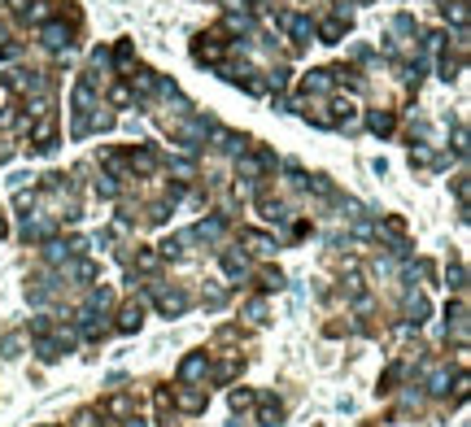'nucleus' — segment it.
Instances as JSON below:
<instances>
[{
    "label": "nucleus",
    "mask_w": 471,
    "mask_h": 427,
    "mask_svg": "<svg viewBox=\"0 0 471 427\" xmlns=\"http://www.w3.org/2000/svg\"><path fill=\"white\" fill-rule=\"evenodd\" d=\"M70 275H74V279H96V266H92V262H74Z\"/></svg>",
    "instance_id": "nucleus-28"
},
{
    "label": "nucleus",
    "mask_w": 471,
    "mask_h": 427,
    "mask_svg": "<svg viewBox=\"0 0 471 427\" xmlns=\"http://www.w3.org/2000/svg\"><path fill=\"white\" fill-rule=\"evenodd\" d=\"M214 140H219L223 153H245V140H240V136H231V131H214Z\"/></svg>",
    "instance_id": "nucleus-16"
},
{
    "label": "nucleus",
    "mask_w": 471,
    "mask_h": 427,
    "mask_svg": "<svg viewBox=\"0 0 471 427\" xmlns=\"http://www.w3.org/2000/svg\"><path fill=\"white\" fill-rule=\"evenodd\" d=\"M223 270H227V275H245V270H249V258L236 253V248H227V253H223Z\"/></svg>",
    "instance_id": "nucleus-13"
},
{
    "label": "nucleus",
    "mask_w": 471,
    "mask_h": 427,
    "mask_svg": "<svg viewBox=\"0 0 471 427\" xmlns=\"http://www.w3.org/2000/svg\"><path fill=\"white\" fill-rule=\"evenodd\" d=\"M392 35H414V18H392Z\"/></svg>",
    "instance_id": "nucleus-26"
},
{
    "label": "nucleus",
    "mask_w": 471,
    "mask_h": 427,
    "mask_svg": "<svg viewBox=\"0 0 471 427\" xmlns=\"http://www.w3.org/2000/svg\"><path fill=\"white\" fill-rule=\"evenodd\" d=\"M110 100H114V105H127V100H131V88H114Z\"/></svg>",
    "instance_id": "nucleus-37"
},
{
    "label": "nucleus",
    "mask_w": 471,
    "mask_h": 427,
    "mask_svg": "<svg viewBox=\"0 0 471 427\" xmlns=\"http://www.w3.org/2000/svg\"><path fill=\"white\" fill-rule=\"evenodd\" d=\"M397 380H402V366H388L384 380H380V392H392V384H397Z\"/></svg>",
    "instance_id": "nucleus-29"
},
{
    "label": "nucleus",
    "mask_w": 471,
    "mask_h": 427,
    "mask_svg": "<svg viewBox=\"0 0 471 427\" xmlns=\"http://www.w3.org/2000/svg\"><path fill=\"white\" fill-rule=\"evenodd\" d=\"M223 5H227L231 13H245V0H223Z\"/></svg>",
    "instance_id": "nucleus-42"
},
{
    "label": "nucleus",
    "mask_w": 471,
    "mask_h": 427,
    "mask_svg": "<svg viewBox=\"0 0 471 427\" xmlns=\"http://www.w3.org/2000/svg\"><path fill=\"white\" fill-rule=\"evenodd\" d=\"M74 427H96V414H92V410H83V414L74 419Z\"/></svg>",
    "instance_id": "nucleus-40"
},
{
    "label": "nucleus",
    "mask_w": 471,
    "mask_h": 427,
    "mask_svg": "<svg viewBox=\"0 0 471 427\" xmlns=\"http://www.w3.org/2000/svg\"><path fill=\"white\" fill-rule=\"evenodd\" d=\"M157 296V310H162V314H183V310H188V292H179V288H157L153 292Z\"/></svg>",
    "instance_id": "nucleus-4"
},
{
    "label": "nucleus",
    "mask_w": 471,
    "mask_h": 427,
    "mask_svg": "<svg viewBox=\"0 0 471 427\" xmlns=\"http://www.w3.org/2000/svg\"><path fill=\"white\" fill-rule=\"evenodd\" d=\"M114 57H118V66L127 70V66H131V44H118V53H114Z\"/></svg>",
    "instance_id": "nucleus-36"
},
{
    "label": "nucleus",
    "mask_w": 471,
    "mask_h": 427,
    "mask_svg": "<svg viewBox=\"0 0 471 427\" xmlns=\"http://www.w3.org/2000/svg\"><path fill=\"white\" fill-rule=\"evenodd\" d=\"M253 323H267V301H249V310H245Z\"/></svg>",
    "instance_id": "nucleus-30"
},
{
    "label": "nucleus",
    "mask_w": 471,
    "mask_h": 427,
    "mask_svg": "<svg viewBox=\"0 0 471 427\" xmlns=\"http://www.w3.org/2000/svg\"><path fill=\"white\" fill-rule=\"evenodd\" d=\"M223 40L219 35H197V44H192V57L197 61H209V66H223Z\"/></svg>",
    "instance_id": "nucleus-2"
},
{
    "label": "nucleus",
    "mask_w": 471,
    "mask_h": 427,
    "mask_svg": "<svg viewBox=\"0 0 471 427\" xmlns=\"http://www.w3.org/2000/svg\"><path fill=\"white\" fill-rule=\"evenodd\" d=\"M458 74V61H450V57H441V79H454Z\"/></svg>",
    "instance_id": "nucleus-35"
},
{
    "label": "nucleus",
    "mask_w": 471,
    "mask_h": 427,
    "mask_svg": "<svg viewBox=\"0 0 471 427\" xmlns=\"http://www.w3.org/2000/svg\"><path fill=\"white\" fill-rule=\"evenodd\" d=\"M245 240H249V244H253V253H275V244H271V240H267V236H257V231H249V236H245Z\"/></svg>",
    "instance_id": "nucleus-24"
},
{
    "label": "nucleus",
    "mask_w": 471,
    "mask_h": 427,
    "mask_svg": "<svg viewBox=\"0 0 471 427\" xmlns=\"http://www.w3.org/2000/svg\"><path fill=\"white\" fill-rule=\"evenodd\" d=\"M358 5H366V0H358Z\"/></svg>",
    "instance_id": "nucleus-45"
},
{
    "label": "nucleus",
    "mask_w": 471,
    "mask_h": 427,
    "mask_svg": "<svg viewBox=\"0 0 471 427\" xmlns=\"http://www.w3.org/2000/svg\"><path fill=\"white\" fill-rule=\"evenodd\" d=\"M205 371H209V358H205V354H192V358H183V362H179V380H183V384L205 380Z\"/></svg>",
    "instance_id": "nucleus-7"
},
{
    "label": "nucleus",
    "mask_w": 471,
    "mask_h": 427,
    "mask_svg": "<svg viewBox=\"0 0 471 427\" xmlns=\"http://www.w3.org/2000/svg\"><path fill=\"white\" fill-rule=\"evenodd\" d=\"M35 354H40L44 362H57V358H62V344H57V340H48V336H40V344H35Z\"/></svg>",
    "instance_id": "nucleus-18"
},
{
    "label": "nucleus",
    "mask_w": 471,
    "mask_h": 427,
    "mask_svg": "<svg viewBox=\"0 0 471 427\" xmlns=\"http://www.w3.org/2000/svg\"><path fill=\"white\" fill-rule=\"evenodd\" d=\"M345 27H349V9H336L323 27H319V35H323V44H340V35H345Z\"/></svg>",
    "instance_id": "nucleus-5"
},
{
    "label": "nucleus",
    "mask_w": 471,
    "mask_h": 427,
    "mask_svg": "<svg viewBox=\"0 0 471 427\" xmlns=\"http://www.w3.org/2000/svg\"><path fill=\"white\" fill-rule=\"evenodd\" d=\"M18 349H22V336H5V354L18 358Z\"/></svg>",
    "instance_id": "nucleus-38"
},
{
    "label": "nucleus",
    "mask_w": 471,
    "mask_h": 427,
    "mask_svg": "<svg viewBox=\"0 0 471 427\" xmlns=\"http://www.w3.org/2000/svg\"><path fill=\"white\" fill-rule=\"evenodd\" d=\"M354 114H358L354 100H349V96H336V100H332V118H327V122H354Z\"/></svg>",
    "instance_id": "nucleus-10"
},
{
    "label": "nucleus",
    "mask_w": 471,
    "mask_h": 427,
    "mask_svg": "<svg viewBox=\"0 0 471 427\" xmlns=\"http://www.w3.org/2000/svg\"><path fill=\"white\" fill-rule=\"evenodd\" d=\"M0 240H5V218H0Z\"/></svg>",
    "instance_id": "nucleus-44"
},
{
    "label": "nucleus",
    "mask_w": 471,
    "mask_h": 427,
    "mask_svg": "<svg viewBox=\"0 0 471 427\" xmlns=\"http://www.w3.org/2000/svg\"><path fill=\"white\" fill-rule=\"evenodd\" d=\"M136 266H140V270H153V266H157V253H140V262H136Z\"/></svg>",
    "instance_id": "nucleus-41"
},
{
    "label": "nucleus",
    "mask_w": 471,
    "mask_h": 427,
    "mask_svg": "<svg viewBox=\"0 0 471 427\" xmlns=\"http://www.w3.org/2000/svg\"><path fill=\"white\" fill-rule=\"evenodd\" d=\"M406 310H410V318H414V327H419V323H424V318H428V301H424V296H410V301H406Z\"/></svg>",
    "instance_id": "nucleus-20"
},
{
    "label": "nucleus",
    "mask_w": 471,
    "mask_h": 427,
    "mask_svg": "<svg viewBox=\"0 0 471 427\" xmlns=\"http://www.w3.org/2000/svg\"><path fill=\"white\" fill-rule=\"evenodd\" d=\"M463 279H467V275H463V266H450V288H458V292H463V288H467Z\"/></svg>",
    "instance_id": "nucleus-34"
},
{
    "label": "nucleus",
    "mask_w": 471,
    "mask_h": 427,
    "mask_svg": "<svg viewBox=\"0 0 471 427\" xmlns=\"http://www.w3.org/2000/svg\"><path fill=\"white\" fill-rule=\"evenodd\" d=\"M441 9H445V18H450V22H454V27H458V31L467 27V9H463V0H454V5H450V0H445V5H441Z\"/></svg>",
    "instance_id": "nucleus-19"
},
{
    "label": "nucleus",
    "mask_w": 471,
    "mask_h": 427,
    "mask_svg": "<svg viewBox=\"0 0 471 427\" xmlns=\"http://www.w3.org/2000/svg\"><path fill=\"white\" fill-rule=\"evenodd\" d=\"M96 192H100V196H114V192H118V184L110 179V174H100V179H96Z\"/></svg>",
    "instance_id": "nucleus-33"
},
{
    "label": "nucleus",
    "mask_w": 471,
    "mask_h": 427,
    "mask_svg": "<svg viewBox=\"0 0 471 427\" xmlns=\"http://www.w3.org/2000/svg\"><path fill=\"white\" fill-rule=\"evenodd\" d=\"M92 127H96V131H110V127H114V114H105V109L96 105V114H92Z\"/></svg>",
    "instance_id": "nucleus-27"
},
{
    "label": "nucleus",
    "mask_w": 471,
    "mask_h": 427,
    "mask_svg": "<svg viewBox=\"0 0 471 427\" xmlns=\"http://www.w3.org/2000/svg\"><path fill=\"white\" fill-rule=\"evenodd\" d=\"M140 323H144V310L136 306V301H127V306H122V314H118V332H136Z\"/></svg>",
    "instance_id": "nucleus-9"
},
{
    "label": "nucleus",
    "mask_w": 471,
    "mask_h": 427,
    "mask_svg": "<svg viewBox=\"0 0 471 427\" xmlns=\"http://www.w3.org/2000/svg\"><path fill=\"white\" fill-rule=\"evenodd\" d=\"M257 423H262V427H275V423H279V406H271V401H262V410H257Z\"/></svg>",
    "instance_id": "nucleus-22"
},
{
    "label": "nucleus",
    "mask_w": 471,
    "mask_h": 427,
    "mask_svg": "<svg viewBox=\"0 0 471 427\" xmlns=\"http://www.w3.org/2000/svg\"><path fill=\"white\" fill-rule=\"evenodd\" d=\"M336 83V70H310L306 74V96H327Z\"/></svg>",
    "instance_id": "nucleus-6"
},
{
    "label": "nucleus",
    "mask_w": 471,
    "mask_h": 427,
    "mask_svg": "<svg viewBox=\"0 0 471 427\" xmlns=\"http://www.w3.org/2000/svg\"><path fill=\"white\" fill-rule=\"evenodd\" d=\"M227 27H231V31H253V18H249V13H231Z\"/></svg>",
    "instance_id": "nucleus-25"
},
{
    "label": "nucleus",
    "mask_w": 471,
    "mask_h": 427,
    "mask_svg": "<svg viewBox=\"0 0 471 427\" xmlns=\"http://www.w3.org/2000/svg\"><path fill=\"white\" fill-rule=\"evenodd\" d=\"M5 88H9V92H44L48 79H44V74H35V70H9V74H5Z\"/></svg>",
    "instance_id": "nucleus-1"
},
{
    "label": "nucleus",
    "mask_w": 471,
    "mask_h": 427,
    "mask_svg": "<svg viewBox=\"0 0 471 427\" xmlns=\"http://www.w3.org/2000/svg\"><path fill=\"white\" fill-rule=\"evenodd\" d=\"M131 88H136L140 96H153L157 92V74L153 70H136V74H131Z\"/></svg>",
    "instance_id": "nucleus-11"
},
{
    "label": "nucleus",
    "mask_w": 471,
    "mask_h": 427,
    "mask_svg": "<svg viewBox=\"0 0 471 427\" xmlns=\"http://www.w3.org/2000/svg\"><path fill=\"white\" fill-rule=\"evenodd\" d=\"M219 236H223V218H205L197 227V240H205V244H214Z\"/></svg>",
    "instance_id": "nucleus-14"
},
{
    "label": "nucleus",
    "mask_w": 471,
    "mask_h": 427,
    "mask_svg": "<svg viewBox=\"0 0 471 427\" xmlns=\"http://www.w3.org/2000/svg\"><path fill=\"white\" fill-rule=\"evenodd\" d=\"M231 375H236V362H223V366L214 371V380H231Z\"/></svg>",
    "instance_id": "nucleus-39"
},
{
    "label": "nucleus",
    "mask_w": 471,
    "mask_h": 427,
    "mask_svg": "<svg viewBox=\"0 0 471 427\" xmlns=\"http://www.w3.org/2000/svg\"><path fill=\"white\" fill-rule=\"evenodd\" d=\"M122 427H144V423H140L136 414H131V419H122Z\"/></svg>",
    "instance_id": "nucleus-43"
},
{
    "label": "nucleus",
    "mask_w": 471,
    "mask_h": 427,
    "mask_svg": "<svg viewBox=\"0 0 471 427\" xmlns=\"http://www.w3.org/2000/svg\"><path fill=\"white\" fill-rule=\"evenodd\" d=\"M175 406L188 410V414H197V410H205V392H201V388H179V392H175Z\"/></svg>",
    "instance_id": "nucleus-8"
},
{
    "label": "nucleus",
    "mask_w": 471,
    "mask_h": 427,
    "mask_svg": "<svg viewBox=\"0 0 471 427\" xmlns=\"http://www.w3.org/2000/svg\"><path fill=\"white\" fill-rule=\"evenodd\" d=\"M105 410H110L114 419H131V414H136V401H131V397H110Z\"/></svg>",
    "instance_id": "nucleus-12"
},
{
    "label": "nucleus",
    "mask_w": 471,
    "mask_h": 427,
    "mask_svg": "<svg viewBox=\"0 0 471 427\" xmlns=\"http://www.w3.org/2000/svg\"><path fill=\"white\" fill-rule=\"evenodd\" d=\"M253 406V392L249 388H231V410H249Z\"/></svg>",
    "instance_id": "nucleus-23"
},
{
    "label": "nucleus",
    "mask_w": 471,
    "mask_h": 427,
    "mask_svg": "<svg viewBox=\"0 0 471 427\" xmlns=\"http://www.w3.org/2000/svg\"><path fill=\"white\" fill-rule=\"evenodd\" d=\"M279 284H284V275H279V270H262V288H267V292L279 288Z\"/></svg>",
    "instance_id": "nucleus-32"
},
{
    "label": "nucleus",
    "mask_w": 471,
    "mask_h": 427,
    "mask_svg": "<svg viewBox=\"0 0 471 427\" xmlns=\"http://www.w3.org/2000/svg\"><path fill=\"white\" fill-rule=\"evenodd\" d=\"M428 392H436V397L450 392V371H445V366H436V371L428 375Z\"/></svg>",
    "instance_id": "nucleus-15"
},
{
    "label": "nucleus",
    "mask_w": 471,
    "mask_h": 427,
    "mask_svg": "<svg viewBox=\"0 0 471 427\" xmlns=\"http://www.w3.org/2000/svg\"><path fill=\"white\" fill-rule=\"evenodd\" d=\"M40 44L52 48V53H62V48H70V27H66V22H44V27H40Z\"/></svg>",
    "instance_id": "nucleus-3"
},
{
    "label": "nucleus",
    "mask_w": 471,
    "mask_h": 427,
    "mask_svg": "<svg viewBox=\"0 0 471 427\" xmlns=\"http://www.w3.org/2000/svg\"><path fill=\"white\" fill-rule=\"evenodd\" d=\"M70 258V244H48V262H66Z\"/></svg>",
    "instance_id": "nucleus-31"
},
{
    "label": "nucleus",
    "mask_w": 471,
    "mask_h": 427,
    "mask_svg": "<svg viewBox=\"0 0 471 427\" xmlns=\"http://www.w3.org/2000/svg\"><path fill=\"white\" fill-rule=\"evenodd\" d=\"M366 122H371V131H376V136H388V131H392V114H388V109H376Z\"/></svg>",
    "instance_id": "nucleus-17"
},
{
    "label": "nucleus",
    "mask_w": 471,
    "mask_h": 427,
    "mask_svg": "<svg viewBox=\"0 0 471 427\" xmlns=\"http://www.w3.org/2000/svg\"><path fill=\"white\" fill-rule=\"evenodd\" d=\"M157 166V157L153 153H144V148H140V153H131V170H140V174H149Z\"/></svg>",
    "instance_id": "nucleus-21"
}]
</instances>
